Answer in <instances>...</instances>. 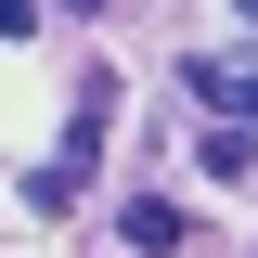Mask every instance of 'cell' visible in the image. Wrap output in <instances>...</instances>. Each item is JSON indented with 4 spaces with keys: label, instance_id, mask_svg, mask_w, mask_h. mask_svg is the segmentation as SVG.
Instances as JSON below:
<instances>
[{
    "label": "cell",
    "instance_id": "obj_1",
    "mask_svg": "<svg viewBox=\"0 0 258 258\" xmlns=\"http://www.w3.org/2000/svg\"><path fill=\"white\" fill-rule=\"evenodd\" d=\"M181 78H194V103H207V116H245V129H258V52H194Z\"/></svg>",
    "mask_w": 258,
    "mask_h": 258
},
{
    "label": "cell",
    "instance_id": "obj_2",
    "mask_svg": "<svg viewBox=\"0 0 258 258\" xmlns=\"http://www.w3.org/2000/svg\"><path fill=\"white\" fill-rule=\"evenodd\" d=\"M116 232H129V245H142V258H168V245H181V207H168V194H129V207H116Z\"/></svg>",
    "mask_w": 258,
    "mask_h": 258
},
{
    "label": "cell",
    "instance_id": "obj_3",
    "mask_svg": "<svg viewBox=\"0 0 258 258\" xmlns=\"http://www.w3.org/2000/svg\"><path fill=\"white\" fill-rule=\"evenodd\" d=\"M245 168H258V129L245 116H207V181H245Z\"/></svg>",
    "mask_w": 258,
    "mask_h": 258
},
{
    "label": "cell",
    "instance_id": "obj_4",
    "mask_svg": "<svg viewBox=\"0 0 258 258\" xmlns=\"http://www.w3.org/2000/svg\"><path fill=\"white\" fill-rule=\"evenodd\" d=\"M26 26H39V0H0V39H26Z\"/></svg>",
    "mask_w": 258,
    "mask_h": 258
},
{
    "label": "cell",
    "instance_id": "obj_5",
    "mask_svg": "<svg viewBox=\"0 0 258 258\" xmlns=\"http://www.w3.org/2000/svg\"><path fill=\"white\" fill-rule=\"evenodd\" d=\"M245 13H258V0H245Z\"/></svg>",
    "mask_w": 258,
    "mask_h": 258
}]
</instances>
